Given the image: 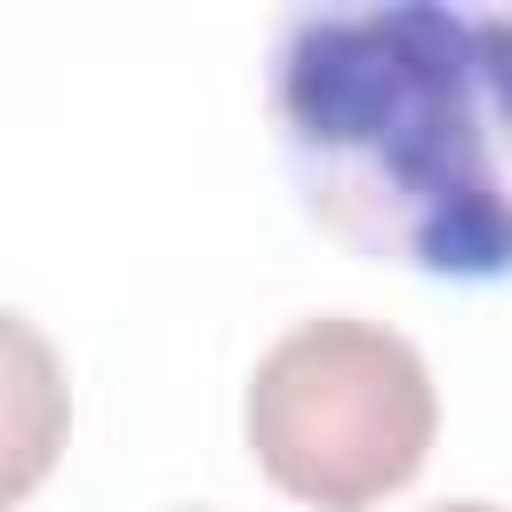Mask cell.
I'll return each mask as SVG.
<instances>
[{"instance_id":"obj_3","label":"cell","mask_w":512,"mask_h":512,"mask_svg":"<svg viewBox=\"0 0 512 512\" xmlns=\"http://www.w3.org/2000/svg\"><path fill=\"white\" fill-rule=\"evenodd\" d=\"M72 432V384H64V352L0 304V512L24 504Z\"/></svg>"},{"instance_id":"obj_2","label":"cell","mask_w":512,"mask_h":512,"mask_svg":"<svg viewBox=\"0 0 512 512\" xmlns=\"http://www.w3.org/2000/svg\"><path fill=\"white\" fill-rule=\"evenodd\" d=\"M240 432L280 496L312 512H368L424 472L440 392L400 328L320 312L296 320L280 344H264L240 400Z\"/></svg>"},{"instance_id":"obj_1","label":"cell","mask_w":512,"mask_h":512,"mask_svg":"<svg viewBox=\"0 0 512 512\" xmlns=\"http://www.w3.org/2000/svg\"><path fill=\"white\" fill-rule=\"evenodd\" d=\"M264 112L304 216L352 256L464 288L512 280V8H288Z\"/></svg>"},{"instance_id":"obj_4","label":"cell","mask_w":512,"mask_h":512,"mask_svg":"<svg viewBox=\"0 0 512 512\" xmlns=\"http://www.w3.org/2000/svg\"><path fill=\"white\" fill-rule=\"evenodd\" d=\"M432 512H504V504H472V496H464V504H432Z\"/></svg>"}]
</instances>
